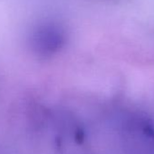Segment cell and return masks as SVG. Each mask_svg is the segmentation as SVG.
Returning <instances> with one entry per match:
<instances>
[{
  "label": "cell",
  "instance_id": "cell-1",
  "mask_svg": "<svg viewBox=\"0 0 154 154\" xmlns=\"http://www.w3.org/2000/svg\"><path fill=\"white\" fill-rule=\"evenodd\" d=\"M63 30L56 25L48 24L41 26L35 34V49L42 54H52L57 52L64 44Z\"/></svg>",
  "mask_w": 154,
  "mask_h": 154
}]
</instances>
